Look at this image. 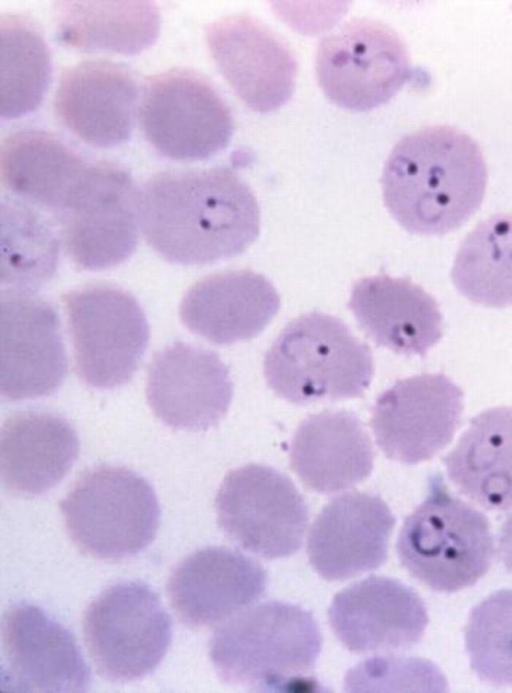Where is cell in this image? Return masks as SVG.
Instances as JSON below:
<instances>
[{
  "label": "cell",
  "instance_id": "6da1fadb",
  "mask_svg": "<svg viewBox=\"0 0 512 693\" xmlns=\"http://www.w3.org/2000/svg\"><path fill=\"white\" fill-rule=\"evenodd\" d=\"M138 213L150 247L181 265L237 256L260 232L254 193L227 167L156 173L139 190Z\"/></svg>",
  "mask_w": 512,
  "mask_h": 693
},
{
  "label": "cell",
  "instance_id": "7a4b0ae2",
  "mask_svg": "<svg viewBox=\"0 0 512 693\" xmlns=\"http://www.w3.org/2000/svg\"><path fill=\"white\" fill-rule=\"evenodd\" d=\"M385 206L408 232L444 235L480 207L487 167L476 142L447 125L423 127L399 140L381 177Z\"/></svg>",
  "mask_w": 512,
  "mask_h": 693
},
{
  "label": "cell",
  "instance_id": "3957f363",
  "mask_svg": "<svg viewBox=\"0 0 512 693\" xmlns=\"http://www.w3.org/2000/svg\"><path fill=\"white\" fill-rule=\"evenodd\" d=\"M322 636L313 614L271 600L243 610L218 626L209 657L219 678L254 692L317 690L314 668Z\"/></svg>",
  "mask_w": 512,
  "mask_h": 693
},
{
  "label": "cell",
  "instance_id": "277c9868",
  "mask_svg": "<svg viewBox=\"0 0 512 693\" xmlns=\"http://www.w3.org/2000/svg\"><path fill=\"white\" fill-rule=\"evenodd\" d=\"M373 372L369 347L340 319L322 312L290 321L264 358L270 389L297 405L361 397Z\"/></svg>",
  "mask_w": 512,
  "mask_h": 693
},
{
  "label": "cell",
  "instance_id": "5b68a950",
  "mask_svg": "<svg viewBox=\"0 0 512 693\" xmlns=\"http://www.w3.org/2000/svg\"><path fill=\"white\" fill-rule=\"evenodd\" d=\"M396 548L411 576L448 593L474 585L488 572L494 556L486 516L453 496L438 475L430 479L425 499L406 517Z\"/></svg>",
  "mask_w": 512,
  "mask_h": 693
},
{
  "label": "cell",
  "instance_id": "8992f818",
  "mask_svg": "<svg viewBox=\"0 0 512 693\" xmlns=\"http://www.w3.org/2000/svg\"><path fill=\"white\" fill-rule=\"evenodd\" d=\"M59 507L74 544L104 560L140 553L153 542L160 523L152 485L123 466L104 464L86 470Z\"/></svg>",
  "mask_w": 512,
  "mask_h": 693
},
{
  "label": "cell",
  "instance_id": "52a82bcc",
  "mask_svg": "<svg viewBox=\"0 0 512 693\" xmlns=\"http://www.w3.org/2000/svg\"><path fill=\"white\" fill-rule=\"evenodd\" d=\"M83 635L98 673L113 682L153 673L172 641V621L147 584L125 581L102 591L87 607Z\"/></svg>",
  "mask_w": 512,
  "mask_h": 693
},
{
  "label": "cell",
  "instance_id": "ba28073f",
  "mask_svg": "<svg viewBox=\"0 0 512 693\" xmlns=\"http://www.w3.org/2000/svg\"><path fill=\"white\" fill-rule=\"evenodd\" d=\"M139 124L157 153L175 161H200L218 154L234 130L229 106L214 86L182 68L146 80Z\"/></svg>",
  "mask_w": 512,
  "mask_h": 693
},
{
  "label": "cell",
  "instance_id": "9c48e42d",
  "mask_svg": "<svg viewBox=\"0 0 512 693\" xmlns=\"http://www.w3.org/2000/svg\"><path fill=\"white\" fill-rule=\"evenodd\" d=\"M75 369L87 385L112 389L129 382L149 343V326L136 298L109 285L63 297Z\"/></svg>",
  "mask_w": 512,
  "mask_h": 693
},
{
  "label": "cell",
  "instance_id": "30bf717a",
  "mask_svg": "<svg viewBox=\"0 0 512 693\" xmlns=\"http://www.w3.org/2000/svg\"><path fill=\"white\" fill-rule=\"evenodd\" d=\"M215 509L227 538L268 560L295 554L309 520L306 501L292 480L271 466L254 463L226 474Z\"/></svg>",
  "mask_w": 512,
  "mask_h": 693
},
{
  "label": "cell",
  "instance_id": "8fae6325",
  "mask_svg": "<svg viewBox=\"0 0 512 693\" xmlns=\"http://www.w3.org/2000/svg\"><path fill=\"white\" fill-rule=\"evenodd\" d=\"M138 195L127 170L89 163L53 219L65 251L80 268L102 270L128 259L138 242Z\"/></svg>",
  "mask_w": 512,
  "mask_h": 693
},
{
  "label": "cell",
  "instance_id": "7c38bea8",
  "mask_svg": "<svg viewBox=\"0 0 512 693\" xmlns=\"http://www.w3.org/2000/svg\"><path fill=\"white\" fill-rule=\"evenodd\" d=\"M315 68L325 96L351 111L387 103L411 75L410 56L400 35L365 18L346 22L323 38Z\"/></svg>",
  "mask_w": 512,
  "mask_h": 693
},
{
  "label": "cell",
  "instance_id": "4fadbf2b",
  "mask_svg": "<svg viewBox=\"0 0 512 693\" xmlns=\"http://www.w3.org/2000/svg\"><path fill=\"white\" fill-rule=\"evenodd\" d=\"M463 391L442 373L398 380L376 400L371 426L390 459L417 464L453 439L463 411Z\"/></svg>",
  "mask_w": 512,
  "mask_h": 693
},
{
  "label": "cell",
  "instance_id": "5bb4252c",
  "mask_svg": "<svg viewBox=\"0 0 512 693\" xmlns=\"http://www.w3.org/2000/svg\"><path fill=\"white\" fill-rule=\"evenodd\" d=\"M55 307L33 292L1 293V394L9 401L53 394L68 370Z\"/></svg>",
  "mask_w": 512,
  "mask_h": 693
},
{
  "label": "cell",
  "instance_id": "9a60e30c",
  "mask_svg": "<svg viewBox=\"0 0 512 693\" xmlns=\"http://www.w3.org/2000/svg\"><path fill=\"white\" fill-rule=\"evenodd\" d=\"M206 40L219 71L247 107L268 113L289 101L297 62L264 23L247 14L228 15L206 27Z\"/></svg>",
  "mask_w": 512,
  "mask_h": 693
},
{
  "label": "cell",
  "instance_id": "2e32d148",
  "mask_svg": "<svg viewBox=\"0 0 512 693\" xmlns=\"http://www.w3.org/2000/svg\"><path fill=\"white\" fill-rule=\"evenodd\" d=\"M8 688L24 692H85L91 672L73 634L34 604L12 605L1 627Z\"/></svg>",
  "mask_w": 512,
  "mask_h": 693
},
{
  "label": "cell",
  "instance_id": "e0dca14e",
  "mask_svg": "<svg viewBox=\"0 0 512 693\" xmlns=\"http://www.w3.org/2000/svg\"><path fill=\"white\" fill-rule=\"evenodd\" d=\"M232 396L229 369L213 351L174 342L157 352L148 368V404L174 429L205 431L216 426Z\"/></svg>",
  "mask_w": 512,
  "mask_h": 693
},
{
  "label": "cell",
  "instance_id": "ac0fdd59",
  "mask_svg": "<svg viewBox=\"0 0 512 693\" xmlns=\"http://www.w3.org/2000/svg\"><path fill=\"white\" fill-rule=\"evenodd\" d=\"M328 621L346 649L366 654L412 648L421 641L429 618L415 590L396 579L372 575L335 595Z\"/></svg>",
  "mask_w": 512,
  "mask_h": 693
},
{
  "label": "cell",
  "instance_id": "d6986e66",
  "mask_svg": "<svg viewBox=\"0 0 512 693\" xmlns=\"http://www.w3.org/2000/svg\"><path fill=\"white\" fill-rule=\"evenodd\" d=\"M267 572L255 559L224 546L197 549L172 570L170 604L191 628L220 625L261 599Z\"/></svg>",
  "mask_w": 512,
  "mask_h": 693
},
{
  "label": "cell",
  "instance_id": "ffe728a7",
  "mask_svg": "<svg viewBox=\"0 0 512 693\" xmlns=\"http://www.w3.org/2000/svg\"><path fill=\"white\" fill-rule=\"evenodd\" d=\"M394 525L395 517L378 495L355 491L338 496L323 507L310 528V565L328 581L375 570L387 560Z\"/></svg>",
  "mask_w": 512,
  "mask_h": 693
},
{
  "label": "cell",
  "instance_id": "44dd1931",
  "mask_svg": "<svg viewBox=\"0 0 512 693\" xmlns=\"http://www.w3.org/2000/svg\"><path fill=\"white\" fill-rule=\"evenodd\" d=\"M138 95L128 68L108 60H88L62 73L54 109L78 139L92 147L111 148L131 138Z\"/></svg>",
  "mask_w": 512,
  "mask_h": 693
},
{
  "label": "cell",
  "instance_id": "7402d4cb",
  "mask_svg": "<svg viewBox=\"0 0 512 693\" xmlns=\"http://www.w3.org/2000/svg\"><path fill=\"white\" fill-rule=\"evenodd\" d=\"M279 308V294L265 276L232 270L194 284L179 313L191 332L214 344L230 345L259 335Z\"/></svg>",
  "mask_w": 512,
  "mask_h": 693
},
{
  "label": "cell",
  "instance_id": "603a6c76",
  "mask_svg": "<svg viewBox=\"0 0 512 693\" xmlns=\"http://www.w3.org/2000/svg\"><path fill=\"white\" fill-rule=\"evenodd\" d=\"M348 306L378 346L424 357L443 335L436 300L409 279L366 277L352 287Z\"/></svg>",
  "mask_w": 512,
  "mask_h": 693
},
{
  "label": "cell",
  "instance_id": "cb8c5ba5",
  "mask_svg": "<svg viewBox=\"0 0 512 693\" xmlns=\"http://www.w3.org/2000/svg\"><path fill=\"white\" fill-rule=\"evenodd\" d=\"M373 446L360 419L346 410H326L305 418L290 448V467L317 493L346 490L373 468Z\"/></svg>",
  "mask_w": 512,
  "mask_h": 693
},
{
  "label": "cell",
  "instance_id": "d4e9b609",
  "mask_svg": "<svg viewBox=\"0 0 512 693\" xmlns=\"http://www.w3.org/2000/svg\"><path fill=\"white\" fill-rule=\"evenodd\" d=\"M79 438L65 418L20 411L5 419L0 436L3 486L18 496H37L57 485L77 460Z\"/></svg>",
  "mask_w": 512,
  "mask_h": 693
},
{
  "label": "cell",
  "instance_id": "484cf974",
  "mask_svg": "<svg viewBox=\"0 0 512 693\" xmlns=\"http://www.w3.org/2000/svg\"><path fill=\"white\" fill-rule=\"evenodd\" d=\"M89 163L52 133L21 129L1 140V182L11 195L54 218Z\"/></svg>",
  "mask_w": 512,
  "mask_h": 693
},
{
  "label": "cell",
  "instance_id": "4316f807",
  "mask_svg": "<svg viewBox=\"0 0 512 693\" xmlns=\"http://www.w3.org/2000/svg\"><path fill=\"white\" fill-rule=\"evenodd\" d=\"M443 462L461 494L487 510L512 508V407L477 414Z\"/></svg>",
  "mask_w": 512,
  "mask_h": 693
},
{
  "label": "cell",
  "instance_id": "83f0119b",
  "mask_svg": "<svg viewBox=\"0 0 512 693\" xmlns=\"http://www.w3.org/2000/svg\"><path fill=\"white\" fill-rule=\"evenodd\" d=\"M56 34L81 52L136 55L156 41L160 13L151 1H57Z\"/></svg>",
  "mask_w": 512,
  "mask_h": 693
},
{
  "label": "cell",
  "instance_id": "f1b7e54d",
  "mask_svg": "<svg viewBox=\"0 0 512 693\" xmlns=\"http://www.w3.org/2000/svg\"><path fill=\"white\" fill-rule=\"evenodd\" d=\"M451 277L471 302L491 308L512 306V215H494L466 236Z\"/></svg>",
  "mask_w": 512,
  "mask_h": 693
},
{
  "label": "cell",
  "instance_id": "f546056e",
  "mask_svg": "<svg viewBox=\"0 0 512 693\" xmlns=\"http://www.w3.org/2000/svg\"><path fill=\"white\" fill-rule=\"evenodd\" d=\"M1 118L18 119L42 103L52 74L49 48L39 28L27 17L2 14Z\"/></svg>",
  "mask_w": 512,
  "mask_h": 693
},
{
  "label": "cell",
  "instance_id": "4dcf8cb0",
  "mask_svg": "<svg viewBox=\"0 0 512 693\" xmlns=\"http://www.w3.org/2000/svg\"><path fill=\"white\" fill-rule=\"evenodd\" d=\"M2 285L34 292L54 275L60 237L52 221L18 199L2 201Z\"/></svg>",
  "mask_w": 512,
  "mask_h": 693
},
{
  "label": "cell",
  "instance_id": "1f68e13d",
  "mask_svg": "<svg viewBox=\"0 0 512 693\" xmlns=\"http://www.w3.org/2000/svg\"><path fill=\"white\" fill-rule=\"evenodd\" d=\"M465 649L477 677L494 686L512 685V590L494 592L470 612Z\"/></svg>",
  "mask_w": 512,
  "mask_h": 693
},
{
  "label": "cell",
  "instance_id": "d6a6232c",
  "mask_svg": "<svg viewBox=\"0 0 512 693\" xmlns=\"http://www.w3.org/2000/svg\"><path fill=\"white\" fill-rule=\"evenodd\" d=\"M499 555L505 568L512 573V513L509 514L500 529Z\"/></svg>",
  "mask_w": 512,
  "mask_h": 693
}]
</instances>
